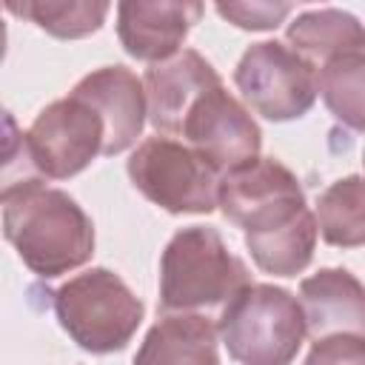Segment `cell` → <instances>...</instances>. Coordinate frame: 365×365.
I'll return each instance as SVG.
<instances>
[{
  "instance_id": "cell-1",
  "label": "cell",
  "mask_w": 365,
  "mask_h": 365,
  "mask_svg": "<svg viewBox=\"0 0 365 365\" xmlns=\"http://www.w3.org/2000/svg\"><path fill=\"white\" fill-rule=\"evenodd\" d=\"M3 237L14 245L23 265L43 279L63 277L94 254L91 217L71 194L48 185L6 202Z\"/></svg>"
},
{
  "instance_id": "cell-2",
  "label": "cell",
  "mask_w": 365,
  "mask_h": 365,
  "mask_svg": "<svg viewBox=\"0 0 365 365\" xmlns=\"http://www.w3.org/2000/svg\"><path fill=\"white\" fill-rule=\"evenodd\" d=\"M248 282V265L231 254L217 228L185 225L174 231L160 257V311L200 314L222 308Z\"/></svg>"
},
{
  "instance_id": "cell-3",
  "label": "cell",
  "mask_w": 365,
  "mask_h": 365,
  "mask_svg": "<svg viewBox=\"0 0 365 365\" xmlns=\"http://www.w3.org/2000/svg\"><path fill=\"white\" fill-rule=\"evenodd\" d=\"M228 356L240 365H291L305 342L297 297L271 282H248L214 322Z\"/></svg>"
},
{
  "instance_id": "cell-4",
  "label": "cell",
  "mask_w": 365,
  "mask_h": 365,
  "mask_svg": "<svg viewBox=\"0 0 365 365\" xmlns=\"http://www.w3.org/2000/svg\"><path fill=\"white\" fill-rule=\"evenodd\" d=\"M54 317L77 348L114 354L134 339L145 305L111 268H88L54 291Z\"/></svg>"
},
{
  "instance_id": "cell-5",
  "label": "cell",
  "mask_w": 365,
  "mask_h": 365,
  "mask_svg": "<svg viewBox=\"0 0 365 365\" xmlns=\"http://www.w3.org/2000/svg\"><path fill=\"white\" fill-rule=\"evenodd\" d=\"M131 185L168 214H211L220 174L182 140L154 134L134 145L125 163Z\"/></svg>"
},
{
  "instance_id": "cell-6",
  "label": "cell",
  "mask_w": 365,
  "mask_h": 365,
  "mask_svg": "<svg viewBox=\"0 0 365 365\" xmlns=\"http://www.w3.org/2000/svg\"><path fill=\"white\" fill-rule=\"evenodd\" d=\"M234 86L254 114L271 123H291L317 103V66L282 40H259L242 51Z\"/></svg>"
},
{
  "instance_id": "cell-7",
  "label": "cell",
  "mask_w": 365,
  "mask_h": 365,
  "mask_svg": "<svg viewBox=\"0 0 365 365\" xmlns=\"http://www.w3.org/2000/svg\"><path fill=\"white\" fill-rule=\"evenodd\" d=\"M305 205L299 177L274 157H254L225 171L217 185V208L242 231L271 228Z\"/></svg>"
},
{
  "instance_id": "cell-8",
  "label": "cell",
  "mask_w": 365,
  "mask_h": 365,
  "mask_svg": "<svg viewBox=\"0 0 365 365\" xmlns=\"http://www.w3.org/2000/svg\"><path fill=\"white\" fill-rule=\"evenodd\" d=\"M26 137L37 168L48 180L77 177L97 157H103L106 145V128L100 114L71 91L40 108Z\"/></svg>"
},
{
  "instance_id": "cell-9",
  "label": "cell",
  "mask_w": 365,
  "mask_h": 365,
  "mask_svg": "<svg viewBox=\"0 0 365 365\" xmlns=\"http://www.w3.org/2000/svg\"><path fill=\"white\" fill-rule=\"evenodd\" d=\"M182 143L197 151L220 177L254 157L262 148V131L251 111L225 91V86L208 88L185 114L180 125Z\"/></svg>"
},
{
  "instance_id": "cell-10",
  "label": "cell",
  "mask_w": 365,
  "mask_h": 365,
  "mask_svg": "<svg viewBox=\"0 0 365 365\" xmlns=\"http://www.w3.org/2000/svg\"><path fill=\"white\" fill-rule=\"evenodd\" d=\"M205 6L194 0H123L117 3V37L128 57L148 66L174 57Z\"/></svg>"
},
{
  "instance_id": "cell-11",
  "label": "cell",
  "mask_w": 365,
  "mask_h": 365,
  "mask_svg": "<svg viewBox=\"0 0 365 365\" xmlns=\"http://www.w3.org/2000/svg\"><path fill=\"white\" fill-rule=\"evenodd\" d=\"M220 83L217 68L197 48H180L174 57L148 66L143 74L145 120L157 134H180L191 106Z\"/></svg>"
},
{
  "instance_id": "cell-12",
  "label": "cell",
  "mask_w": 365,
  "mask_h": 365,
  "mask_svg": "<svg viewBox=\"0 0 365 365\" xmlns=\"http://www.w3.org/2000/svg\"><path fill=\"white\" fill-rule=\"evenodd\" d=\"M71 94L86 100L100 114L106 128L103 157H114L137 145L145 125V94H143V80L131 68L125 66L94 68L74 83Z\"/></svg>"
},
{
  "instance_id": "cell-13",
  "label": "cell",
  "mask_w": 365,
  "mask_h": 365,
  "mask_svg": "<svg viewBox=\"0 0 365 365\" xmlns=\"http://www.w3.org/2000/svg\"><path fill=\"white\" fill-rule=\"evenodd\" d=\"M305 336L365 334V288L348 268H319L299 282Z\"/></svg>"
},
{
  "instance_id": "cell-14",
  "label": "cell",
  "mask_w": 365,
  "mask_h": 365,
  "mask_svg": "<svg viewBox=\"0 0 365 365\" xmlns=\"http://www.w3.org/2000/svg\"><path fill=\"white\" fill-rule=\"evenodd\" d=\"M131 365H220V336L202 314H163L143 336Z\"/></svg>"
},
{
  "instance_id": "cell-15",
  "label": "cell",
  "mask_w": 365,
  "mask_h": 365,
  "mask_svg": "<svg viewBox=\"0 0 365 365\" xmlns=\"http://www.w3.org/2000/svg\"><path fill=\"white\" fill-rule=\"evenodd\" d=\"M317 237L319 234L314 211L305 205L302 211L271 228L245 231V248L259 271L274 277H297L311 265Z\"/></svg>"
},
{
  "instance_id": "cell-16",
  "label": "cell",
  "mask_w": 365,
  "mask_h": 365,
  "mask_svg": "<svg viewBox=\"0 0 365 365\" xmlns=\"http://www.w3.org/2000/svg\"><path fill=\"white\" fill-rule=\"evenodd\" d=\"M288 46L308 63H325L336 54L365 51L362 23L345 9H308L285 29Z\"/></svg>"
},
{
  "instance_id": "cell-17",
  "label": "cell",
  "mask_w": 365,
  "mask_h": 365,
  "mask_svg": "<svg viewBox=\"0 0 365 365\" xmlns=\"http://www.w3.org/2000/svg\"><path fill=\"white\" fill-rule=\"evenodd\" d=\"M317 234L334 248H359L365 242V188L359 174L334 180L317 200Z\"/></svg>"
},
{
  "instance_id": "cell-18",
  "label": "cell",
  "mask_w": 365,
  "mask_h": 365,
  "mask_svg": "<svg viewBox=\"0 0 365 365\" xmlns=\"http://www.w3.org/2000/svg\"><path fill=\"white\" fill-rule=\"evenodd\" d=\"M6 11L31 20L40 31L57 40H83L97 34L111 11L106 0H26V3H6Z\"/></svg>"
},
{
  "instance_id": "cell-19",
  "label": "cell",
  "mask_w": 365,
  "mask_h": 365,
  "mask_svg": "<svg viewBox=\"0 0 365 365\" xmlns=\"http://www.w3.org/2000/svg\"><path fill=\"white\" fill-rule=\"evenodd\" d=\"M362 88H365V51L336 54L317 68V94L328 111L354 131H362Z\"/></svg>"
},
{
  "instance_id": "cell-20",
  "label": "cell",
  "mask_w": 365,
  "mask_h": 365,
  "mask_svg": "<svg viewBox=\"0 0 365 365\" xmlns=\"http://www.w3.org/2000/svg\"><path fill=\"white\" fill-rule=\"evenodd\" d=\"M46 182L34 163L26 131L17 125L14 114L0 106V202H11Z\"/></svg>"
},
{
  "instance_id": "cell-21",
  "label": "cell",
  "mask_w": 365,
  "mask_h": 365,
  "mask_svg": "<svg viewBox=\"0 0 365 365\" xmlns=\"http://www.w3.org/2000/svg\"><path fill=\"white\" fill-rule=\"evenodd\" d=\"M214 9L222 20L245 31H271L294 11L291 3H217Z\"/></svg>"
},
{
  "instance_id": "cell-22",
  "label": "cell",
  "mask_w": 365,
  "mask_h": 365,
  "mask_svg": "<svg viewBox=\"0 0 365 365\" xmlns=\"http://www.w3.org/2000/svg\"><path fill=\"white\" fill-rule=\"evenodd\" d=\"M302 365H365V334H334L314 339Z\"/></svg>"
},
{
  "instance_id": "cell-23",
  "label": "cell",
  "mask_w": 365,
  "mask_h": 365,
  "mask_svg": "<svg viewBox=\"0 0 365 365\" xmlns=\"http://www.w3.org/2000/svg\"><path fill=\"white\" fill-rule=\"evenodd\" d=\"M6 40H9V34H6V20H3V14H0V63H3V57H6Z\"/></svg>"
}]
</instances>
